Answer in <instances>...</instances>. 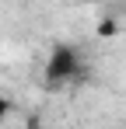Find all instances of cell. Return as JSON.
Returning a JSON list of instances; mask_svg holds the SVG:
<instances>
[{
  "mask_svg": "<svg viewBox=\"0 0 126 129\" xmlns=\"http://www.w3.org/2000/svg\"><path fill=\"white\" fill-rule=\"evenodd\" d=\"M81 73H84V59H81V52H77L74 45L60 42V45L49 49L46 66H42V77H46L49 84H74Z\"/></svg>",
  "mask_w": 126,
  "mask_h": 129,
  "instance_id": "1",
  "label": "cell"
}]
</instances>
